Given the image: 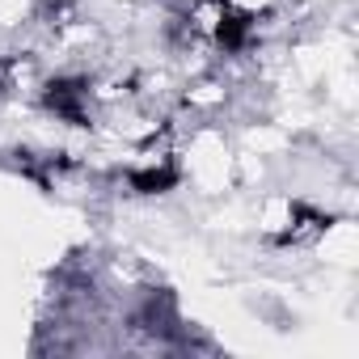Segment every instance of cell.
<instances>
[{"instance_id": "cell-1", "label": "cell", "mask_w": 359, "mask_h": 359, "mask_svg": "<svg viewBox=\"0 0 359 359\" xmlns=\"http://www.w3.org/2000/svg\"><path fill=\"white\" fill-rule=\"evenodd\" d=\"M39 102L47 114H55L60 123L68 127H89L93 123V106H97V93L85 76H55V81H43L39 89Z\"/></svg>"}, {"instance_id": "cell-2", "label": "cell", "mask_w": 359, "mask_h": 359, "mask_svg": "<svg viewBox=\"0 0 359 359\" xmlns=\"http://www.w3.org/2000/svg\"><path fill=\"white\" fill-rule=\"evenodd\" d=\"M127 182H131L135 195H165V191H173L182 182V169L173 165V156H148V161L131 165Z\"/></svg>"}, {"instance_id": "cell-3", "label": "cell", "mask_w": 359, "mask_h": 359, "mask_svg": "<svg viewBox=\"0 0 359 359\" xmlns=\"http://www.w3.org/2000/svg\"><path fill=\"white\" fill-rule=\"evenodd\" d=\"M220 5H229V9H237V13H245V18L258 22V13H271L279 0H220Z\"/></svg>"}]
</instances>
